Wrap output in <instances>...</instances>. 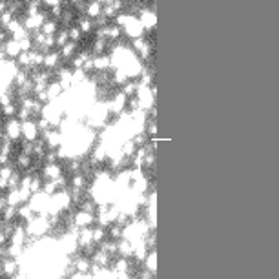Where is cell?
Returning a JSON list of instances; mask_svg holds the SVG:
<instances>
[{
    "instance_id": "3957f363",
    "label": "cell",
    "mask_w": 279,
    "mask_h": 279,
    "mask_svg": "<svg viewBox=\"0 0 279 279\" xmlns=\"http://www.w3.org/2000/svg\"><path fill=\"white\" fill-rule=\"evenodd\" d=\"M60 60H62V57H60V51L59 50H51V51H48L44 55V70H48V72H57L60 68Z\"/></svg>"
},
{
    "instance_id": "5b68a950",
    "label": "cell",
    "mask_w": 279,
    "mask_h": 279,
    "mask_svg": "<svg viewBox=\"0 0 279 279\" xmlns=\"http://www.w3.org/2000/svg\"><path fill=\"white\" fill-rule=\"evenodd\" d=\"M4 51H6V57L11 60H17V57H19L20 53H22V48H20V42L15 39H9L4 44Z\"/></svg>"
},
{
    "instance_id": "8992f818",
    "label": "cell",
    "mask_w": 279,
    "mask_h": 279,
    "mask_svg": "<svg viewBox=\"0 0 279 279\" xmlns=\"http://www.w3.org/2000/svg\"><path fill=\"white\" fill-rule=\"evenodd\" d=\"M60 51V57L64 60H72L75 55L78 53V46H77V42H73V40H70L68 44H64L62 48L59 50Z\"/></svg>"
},
{
    "instance_id": "6da1fadb",
    "label": "cell",
    "mask_w": 279,
    "mask_h": 279,
    "mask_svg": "<svg viewBox=\"0 0 279 279\" xmlns=\"http://www.w3.org/2000/svg\"><path fill=\"white\" fill-rule=\"evenodd\" d=\"M39 135H40L39 124L33 123L31 119L22 123V137L26 139V143H35V141H39Z\"/></svg>"
},
{
    "instance_id": "277c9868",
    "label": "cell",
    "mask_w": 279,
    "mask_h": 279,
    "mask_svg": "<svg viewBox=\"0 0 279 279\" xmlns=\"http://www.w3.org/2000/svg\"><path fill=\"white\" fill-rule=\"evenodd\" d=\"M102 7H104L102 2H99V0H90V2L86 4L84 15L86 17H90L91 20H97L99 17H102Z\"/></svg>"
},
{
    "instance_id": "9c48e42d",
    "label": "cell",
    "mask_w": 279,
    "mask_h": 279,
    "mask_svg": "<svg viewBox=\"0 0 279 279\" xmlns=\"http://www.w3.org/2000/svg\"><path fill=\"white\" fill-rule=\"evenodd\" d=\"M68 35H70V40H73V42H80L84 33L78 29V26H72V27H68Z\"/></svg>"
},
{
    "instance_id": "30bf717a",
    "label": "cell",
    "mask_w": 279,
    "mask_h": 279,
    "mask_svg": "<svg viewBox=\"0 0 279 279\" xmlns=\"http://www.w3.org/2000/svg\"><path fill=\"white\" fill-rule=\"evenodd\" d=\"M62 4V0H42V6H46L48 9H51V7H57Z\"/></svg>"
},
{
    "instance_id": "7a4b0ae2",
    "label": "cell",
    "mask_w": 279,
    "mask_h": 279,
    "mask_svg": "<svg viewBox=\"0 0 279 279\" xmlns=\"http://www.w3.org/2000/svg\"><path fill=\"white\" fill-rule=\"evenodd\" d=\"M20 137H22V123L17 117L9 119L6 123V139L15 143V141H19Z\"/></svg>"
},
{
    "instance_id": "ba28073f",
    "label": "cell",
    "mask_w": 279,
    "mask_h": 279,
    "mask_svg": "<svg viewBox=\"0 0 279 279\" xmlns=\"http://www.w3.org/2000/svg\"><path fill=\"white\" fill-rule=\"evenodd\" d=\"M77 26H78V29L82 33H91L93 29H95V22L90 19V17H80V19L77 20Z\"/></svg>"
},
{
    "instance_id": "52a82bcc",
    "label": "cell",
    "mask_w": 279,
    "mask_h": 279,
    "mask_svg": "<svg viewBox=\"0 0 279 279\" xmlns=\"http://www.w3.org/2000/svg\"><path fill=\"white\" fill-rule=\"evenodd\" d=\"M40 31L44 33V35H57V31H59V20H57V19H48L44 24H42Z\"/></svg>"
}]
</instances>
